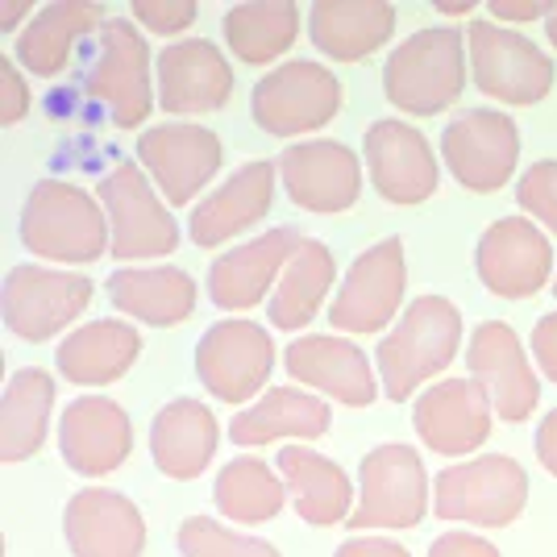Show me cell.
<instances>
[{"instance_id":"1","label":"cell","mask_w":557,"mask_h":557,"mask_svg":"<svg viewBox=\"0 0 557 557\" xmlns=\"http://www.w3.org/2000/svg\"><path fill=\"white\" fill-rule=\"evenodd\" d=\"M462 342V317L445 296H420L408 304L399 325L379 346V371L387 399L404 404L412 399L424 379L442 374Z\"/></svg>"},{"instance_id":"2","label":"cell","mask_w":557,"mask_h":557,"mask_svg":"<svg viewBox=\"0 0 557 557\" xmlns=\"http://www.w3.org/2000/svg\"><path fill=\"white\" fill-rule=\"evenodd\" d=\"M466 88L462 34L449 25L420 29L408 42H399L383 71V92L395 109L412 116L445 113Z\"/></svg>"},{"instance_id":"3","label":"cell","mask_w":557,"mask_h":557,"mask_svg":"<svg viewBox=\"0 0 557 557\" xmlns=\"http://www.w3.org/2000/svg\"><path fill=\"white\" fill-rule=\"evenodd\" d=\"M17 233L29 255L50 262H96L109 246V216L88 191L47 180L29 191Z\"/></svg>"},{"instance_id":"4","label":"cell","mask_w":557,"mask_h":557,"mask_svg":"<svg viewBox=\"0 0 557 557\" xmlns=\"http://www.w3.org/2000/svg\"><path fill=\"white\" fill-rule=\"evenodd\" d=\"M529 504V474L508 454H487L449 466L433 483V508L442 520H466L483 529H504Z\"/></svg>"},{"instance_id":"5","label":"cell","mask_w":557,"mask_h":557,"mask_svg":"<svg viewBox=\"0 0 557 557\" xmlns=\"http://www.w3.org/2000/svg\"><path fill=\"white\" fill-rule=\"evenodd\" d=\"M362 504L349 529H412L429 508V474L412 445H379L362 458Z\"/></svg>"},{"instance_id":"6","label":"cell","mask_w":557,"mask_h":557,"mask_svg":"<svg viewBox=\"0 0 557 557\" xmlns=\"http://www.w3.org/2000/svg\"><path fill=\"white\" fill-rule=\"evenodd\" d=\"M342 109V88L321 63H283L267 79L255 84L250 113L271 138H296L308 129H321Z\"/></svg>"},{"instance_id":"7","label":"cell","mask_w":557,"mask_h":557,"mask_svg":"<svg viewBox=\"0 0 557 557\" xmlns=\"http://www.w3.org/2000/svg\"><path fill=\"white\" fill-rule=\"evenodd\" d=\"M470 67L474 84L504 104H536L554 92V63L524 38L504 25L470 22Z\"/></svg>"},{"instance_id":"8","label":"cell","mask_w":557,"mask_h":557,"mask_svg":"<svg viewBox=\"0 0 557 557\" xmlns=\"http://www.w3.org/2000/svg\"><path fill=\"white\" fill-rule=\"evenodd\" d=\"M445 166L470 191H499L520 159V129L508 113L495 109H466L442 134Z\"/></svg>"},{"instance_id":"9","label":"cell","mask_w":557,"mask_h":557,"mask_svg":"<svg viewBox=\"0 0 557 557\" xmlns=\"http://www.w3.org/2000/svg\"><path fill=\"white\" fill-rule=\"evenodd\" d=\"M0 304L9 333H17L22 342H47L92 304V283L50 267H13Z\"/></svg>"},{"instance_id":"10","label":"cell","mask_w":557,"mask_h":557,"mask_svg":"<svg viewBox=\"0 0 557 557\" xmlns=\"http://www.w3.org/2000/svg\"><path fill=\"white\" fill-rule=\"evenodd\" d=\"M100 205L113 225V255L116 258H159L180 246V230L171 212L159 205L154 187L146 184L134 163H121L100 184Z\"/></svg>"},{"instance_id":"11","label":"cell","mask_w":557,"mask_h":557,"mask_svg":"<svg viewBox=\"0 0 557 557\" xmlns=\"http://www.w3.org/2000/svg\"><path fill=\"white\" fill-rule=\"evenodd\" d=\"M88 92L121 129H134L150 116V50L129 22H104L100 50L88 71Z\"/></svg>"},{"instance_id":"12","label":"cell","mask_w":557,"mask_h":557,"mask_svg":"<svg viewBox=\"0 0 557 557\" xmlns=\"http://www.w3.org/2000/svg\"><path fill=\"white\" fill-rule=\"evenodd\" d=\"M275 367L271 333L255 321H221L196 346V374L216 399L242 404L267 383Z\"/></svg>"},{"instance_id":"13","label":"cell","mask_w":557,"mask_h":557,"mask_svg":"<svg viewBox=\"0 0 557 557\" xmlns=\"http://www.w3.org/2000/svg\"><path fill=\"white\" fill-rule=\"evenodd\" d=\"M404 300V242L387 237L354 258L346 287L329 308V321L342 333H379Z\"/></svg>"},{"instance_id":"14","label":"cell","mask_w":557,"mask_h":557,"mask_svg":"<svg viewBox=\"0 0 557 557\" xmlns=\"http://www.w3.org/2000/svg\"><path fill=\"white\" fill-rule=\"evenodd\" d=\"M474 267H479V278L487 283L495 296H504V300H529V296H536L549 283L554 250H549L545 233L536 230L533 221L504 216V221H495L483 233Z\"/></svg>"},{"instance_id":"15","label":"cell","mask_w":557,"mask_h":557,"mask_svg":"<svg viewBox=\"0 0 557 557\" xmlns=\"http://www.w3.org/2000/svg\"><path fill=\"white\" fill-rule=\"evenodd\" d=\"M466 362H470L474 383L487 392L495 417L508 420V424H520V420L533 417L541 387H536V374L529 367V358H524V349H520V337L508 325L487 321V325L474 329Z\"/></svg>"},{"instance_id":"16","label":"cell","mask_w":557,"mask_h":557,"mask_svg":"<svg viewBox=\"0 0 557 557\" xmlns=\"http://www.w3.org/2000/svg\"><path fill=\"white\" fill-rule=\"evenodd\" d=\"M362 154L387 205H420L437 191V159L424 134L404 121H374L362 141Z\"/></svg>"},{"instance_id":"17","label":"cell","mask_w":557,"mask_h":557,"mask_svg":"<svg viewBox=\"0 0 557 557\" xmlns=\"http://www.w3.org/2000/svg\"><path fill=\"white\" fill-rule=\"evenodd\" d=\"M278 171L287 196L308 212H346L362 196L358 154L342 141H300L283 154Z\"/></svg>"},{"instance_id":"18","label":"cell","mask_w":557,"mask_h":557,"mask_svg":"<svg viewBox=\"0 0 557 557\" xmlns=\"http://www.w3.org/2000/svg\"><path fill=\"white\" fill-rule=\"evenodd\" d=\"M138 154L171 205H187L225 159L221 138L205 125H154L141 134Z\"/></svg>"},{"instance_id":"19","label":"cell","mask_w":557,"mask_h":557,"mask_svg":"<svg viewBox=\"0 0 557 557\" xmlns=\"http://www.w3.org/2000/svg\"><path fill=\"white\" fill-rule=\"evenodd\" d=\"M491 399L479 383L470 379H442L417 399L420 442L433 454H474L491 437Z\"/></svg>"},{"instance_id":"20","label":"cell","mask_w":557,"mask_h":557,"mask_svg":"<svg viewBox=\"0 0 557 557\" xmlns=\"http://www.w3.org/2000/svg\"><path fill=\"white\" fill-rule=\"evenodd\" d=\"M233 96V71L225 54L205 42H175L159 54V104L166 113H216Z\"/></svg>"},{"instance_id":"21","label":"cell","mask_w":557,"mask_h":557,"mask_svg":"<svg viewBox=\"0 0 557 557\" xmlns=\"http://www.w3.org/2000/svg\"><path fill=\"white\" fill-rule=\"evenodd\" d=\"M59 449L71 470L79 474H109L134 449V424L121 412V404L104 395L75 399L59 420Z\"/></svg>"},{"instance_id":"22","label":"cell","mask_w":557,"mask_h":557,"mask_svg":"<svg viewBox=\"0 0 557 557\" xmlns=\"http://www.w3.org/2000/svg\"><path fill=\"white\" fill-rule=\"evenodd\" d=\"M63 529L75 557H141L146 545L141 511L125 495L100 487L79 491L71 499Z\"/></svg>"},{"instance_id":"23","label":"cell","mask_w":557,"mask_h":557,"mask_svg":"<svg viewBox=\"0 0 557 557\" xmlns=\"http://www.w3.org/2000/svg\"><path fill=\"white\" fill-rule=\"evenodd\" d=\"M283 362H287V374L300 379L304 387H317L349 408H367L379 395L367 354L342 337H300L287 346Z\"/></svg>"},{"instance_id":"24","label":"cell","mask_w":557,"mask_h":557,"mask_svg":"<svg viewBox=\"0 0 557 557\" xmlns=\"http://www.w3.org/2000/svg\"><path fill=\"white\" fill-rule=\"evenodd\" d=\"M300 237L296 230H271L255 237L250 246H237L230 255H221L209 267V296L216 308H230V312H242V308H255L267 287L275 283L278 271H287V262L296 255Z\"/></svg>"},{"instance_id":"25","label":"cell","mask_w":557,"mask_h":557,"mask_svg":"<svg viewBox=\"0 0 557 557\" xmlns=\"http://www.w3.org/2000/svg\"><path fill=\"white\" fill-rule=\"evenodd\" d=\"M395 29V9L383 0H317L308 34L321 54L337 63H358L387 47Z\"/></svg>"},{"instance_id":"26","label":"cell","mask_w":557,"mask_h":557,"mask_svg":"<svg viewBox=\"0 0 557 557\" xmlns=\"http://www.w3.org/2000/svg\"><path fill=\"white\" fill-rule=\"evenodd\" d=\"M275 196V166L246 163L225 187H216L209 200H200L191 212V242L196 246H221L250 230L258 216H267Z\"/></svg>"},{"instance_id":"27","label":"cell","mask_w":557,"mask_h":557,"mask_svg":"<svg viewBox=\"0 0 557 557\" xmlns=\"http://www.w3.org/2000/svg\"><path fill=\"white\" fill-rule=\"evenodd\" d=\"M150 454L166 479H196L216 454V420L200 399H175L150 424Z\"/></svg>"},{"instance_id":"28","label":"cell","mask_w":557,"mask_h":557,"mask_svg":"<svg viewBox=\"0 0 557 557\" xmlns=\"http://www.w3.org/2000/svg\"><path fill=\"white\" fill-rule=\"evenodd\" d=\"M141 337L125 321H92L59 346V374L79 387H104L138 362Z\"/></svg>"},{"instance_id":"29","label":"cell","mask_w":557,"mask_h":557,"mask_svg":"<svg viewBox=\"0 0 557 557\" xmlns=\"http://www.w3.org/2000/svg\"><path fill=\"white\" fill-rule=\"evenodd\" d=\"M50 408H54V379L38 367H25L4 383L0 399V458L25 462L47 442Z\"/></svg>"},{"instance_id":"30","label":"cell","mask_w":557,"mask_h":557,"mask_svg":"<svg viewBox=\"0 0 557 557\" xmlns=\"http://www.w3.org/2000/svg\"><path fill=\"white\" fill-rule=\"evenodd\" d=\"M109 300L146 325H180L196 308V283L175 267H154V271H116L109 275Z\"/></svg>"},{"instance_id":"31","label":"cell","mask_w":557,"mask_h":557,"mask_svg":"<svg viewBox=\"0 0 557 557\" xmlns=\"http://www.w3.org/2000/svg\"><path fill=\"white\" fill-rule=\"evenodd\" d=\"M329 420L333 417L317 395L271 387L255 408H246L230 420V437L237 445H267L278 437H325Z\"/></svg>"},{"instance_id":"32","label":"cell","mask_w":557,"mask_h":557,"mask_svg":"<svg viewBox=\"0 0 557 557\" xmlns=\"http://www.w3.org/2000/svg\"><path fill=\"white\" fill-rule=\"evenodd\" d=\"M104 29V13L100 4H84V0H59V4H42L38 17L25 25L17 54L34 75H59L67 67L75 38Z\"/></svg>"},{"instance_id":"33","label":"cell","mask_w":557,"mask_h":557,"mask_svg":"<svg viewBox=\"0 0 557 557\" xmlns=\"http://www.w3.org/2000/svg\"><path fill=\"white\" fill-rule=\"evenodd\" d=\"M278 470L292 487L296 511H300L308 524H342L349 516V474L337 462H329L312 449H296L287 445L278 454Z\"/></svg>"},{"instance_id":"34","label":"cell","mask_w":557,"mask_h":557,"mask_svg":"<svg viewBox=\"0 0 557 557\" xmlns=\"http://www.w3.org/2000/svg\"><path fill=\"white\" fill-rule=\"evenodd\" d=\"M300 34V9L292 0H250L225 13V42L242 63H271Z\"/></svg>"},{"instance_id":"35","label":"cell","mask_w":557,"mask_h":557,"mask_svg":"<svg viewBox=\"0 0 557 557\" xmlns=\"http://www.w3.org/2000/svg\"><path fill=\"white\" fill-rule=\"evenodd\" d=\"M333 287V255L321 242H300L287 271L278 278L271 296V325L275 329H304Z\"/></svg>"},{"instance_id":"36","label":"cell","mask_w":557,"mask_h":557,"mask_svg":"<svg viewBox=\"0 0 557 557\" xmlns=\"http://www.w3.org/2000/svg\"><path fill=\"white\" fill-rule=\"evenodd\" d=\"M216 508L225 520L237 524H267L275 520L283 508V483L271 474V466L258 462V458H233L212 491Z\"/></svg>"},{"instance_id":"37","label":"cell","mask_w":557,"mask_h":557,"mask_svg":"<svg viewBox=\"0 0 557 557\" xmlns=\"http://www.w3.org/2000/svg\"><path fill=\"white\" fill-rule=\"evenodd\" d=\"M180 549L187 557H278L275 545L258 541V536H242L233 529H221L216 520L191 516L180 529Z\"/></svg>"},{"instance_id":"38","label":"cell","mask_w":557,"mask_h":557,"mask_svg":"<svg viewBox=\"0 0 557 557\" xmlns=\"http://www.w3.org/2000/svg\"><path fill=\"white\" fill-rule=\"evenodd\" d=\"M516 200H520V209L524 212H533L545 230L557 233V163L529 166V171L520 175Z\"/></svg>"},{"instance_id":"39","label":"cell","mask_w":557,"mask_h":557,"mask_svg":"<svg viewBox=\"0 0 557 557\" xmlns=\"http://www.w3.org/2000/svg\"><path fill=\"white\" fill-rule=\"evenodd\" d=\"M134 17H138L146 29L154 34H180L196 22V4L191 0H175V4H163V0H134Z\"/></svg>"},{"instance_id":"40","label":"cell","mask_w":557,"mask_h":557,"mask_svg":"<svg viewBox=\"0 0 557 557\" xmlns=\"http://www.w3.org/2000/svg\"><path fill=\"white\" fill-rule=\"evenodd\" d=\"M29 113V88L13 59H0V125H17Z\"/></svg>"},{"instance_id":"41","label":"cell","mask_w":557,"mask_h":557,"mask_svg":"<svg viewBox=\"0 0 557 557\" xmlns=\"http://www.w3.org/2000/svg\"><path fill=\"white\" fill-rule=\"evenodd\" d=\"M429 557H499V549L474 533H445L433 541Z\"/></svg>"},{"instance_id":"42","label":"cell","mask_w":557,"mask_h":557,"mask_svg":"<svg viewBox=\"0 0 557 557\" xmlns=\"http://www.w3.org/2000/svg\"><path fill=\"white\" fill-rule=\"evenodd\" d=\"M533 354H536V362H541V371L557 383V312H549V317H541V321H536Z\"/></svg>"},{"instance_id":"43","label":"cell","mask_w":557,"mask_h":557,"mask_svg":"<svg viewBox=\"0 0 557 557\" xmlns=\"http://www.w3.org/2000/svg\"><path fill=\"white\" fill-rule=\"evenodd\" d=\"M333 557H408V549L387 536H349Z\"/></svg>"},{"instance_id":"44","label":"cell","mask_w":557,"mask_h":557,"mask_svg":"<svg viewBox=\"0 0 557 557\" xmlns=\"http://www.w3.org/2000/svg\"><path fill=\"white\" fill-rule=\"evenodd\" d=\"M554 4H541V0H491V13L504 17V22H536L541 13H549Z\"/></svg>"},{"instance_id":"45","label":"cell","mask_w":557,"mask_h":557,"mask_svg":"<svg viewBox=\"0 0 557 557\" xmlns=\"http://www.w3.org/2000/svg\"><path fill=\"white\" fill-rule=\"evenodd\" d=\"M536 458H541V466L557 479V408L541 420V429H536Z\"/></svg>"},{"instance_id":"46","label":"cell","mask_w":557,"mask_h":557,"mask_svg":"<svg viewBox=\"0 0 557 557\" xmlns=\"http://www.w3.org/2000/svg\"><path fill=\"white\" fill-rule=\"evenodd\" d=\"M25 13H29V0H4L0 4V29L9 34L17 25V17H25Z\"/></svg>"},{"instance_id":"47","label":"cell","mask_w":557,"mask_h":557,"mask_svg":"<svg viewBox=\"0 0 557 557\" xmlns=\"http://www.w3.org/2000/svg\"><path fill=\"white\" fill-rule=\"evenodd\" d=\"M437 9H442V13H470L474 4H470V0H458V4H449V0H442Z\"/></svg>"},{"instance_id":"48","label":"cell","mask_w":557,"mask_h":557,"mask_svg":"<svg viewBox=\"0 0 557 557\" xmlns=\"http://www.w3.org/2000/svg\"><path fill=\"white\" fill-rule=\"evenodd\" d=\"M545 29H549V42L557 47V4L549 9V22H545Z\"/></svg>"},{"instance_id":"49","label":"cell","mask_w":557,"mask_h":557,"mask_svg":"<svg viewBox=\"0 0 557 557\" xmlns=\"http://www.w3.org/2000/svg\"><path fill=\"white\" fill-rule=\"evenodd\" d=\"M554 296H557V278H554Z\"/></svg>"}]
</instances>
